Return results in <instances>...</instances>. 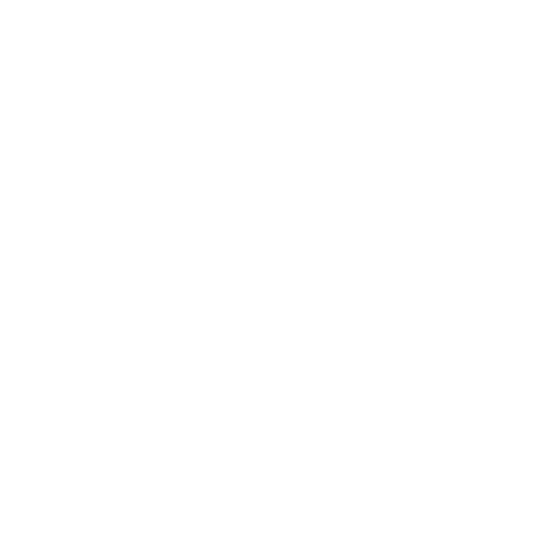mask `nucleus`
<instances>
[]
</instances>
